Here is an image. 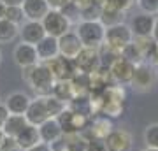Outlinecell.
<instances>
[{"label":"cell","instance_id":"1","mask_svg":"<svg viewBox=\"0 0 158 151\" xmlns=\"http://www.w3.org/2000/svg\"><path fill=\"white\" fill-rule=\"evenodd\" d=\"M76 34L85 48H100L106 40V27L100 21H79L76 25Z\"/></svg>","mask_w":158,"mask_h":151},{"label":"cell","instance_id":"2","mask_svg":"<svg viewBox=\"0 0 158 151\" xmlns=\"http://www.w3.org/2000/svg\"><path fill=\"white\" fill-rule=\"evenodd\" d=\"M27 83L30 84L32 90H35L39 95L44 97V95H51V90H53V86L56 83V79L51 74L49 67L46 63H37L30 70L28 78H27Z\"/></svg>","mask_w":158,"mask_h":151},{"label":"cell","instance_id":"3","mask_svg":"<svg viewBox=\"0 0 158 151\" xmlns=\"http://www.w3.org/2000/svg\"><path fill=\"white\" fill-rule=\"evenodd\" d=\"M156 81H158L156 67H153L151 63L148 62H142L139 65H135V72H134V78L130 81V86L139 93H148L156 86Z\"/></svg>","mask_w":158,"mask_h":151},{"label":"cell","instance_id":"4","mask_svg":"<svg viewBox=\"0 0 158 151\" xmlns=\"http://www.w3.org/2000/svg\"><path fill=\"white\" fill-rule=\"evenodd\" d=\"M132 40H134V34L130 30V25H127V23H119V25L106 28V40H104V44L107 48H111L113 51L119 53V55H121V51Z\"/></svg>","mask_w":158,"mask_h":151},{"label":"cell","instance_id":"5","mask_svg":"<svg viewBox=\"0 0 158 151\" xmlns=\"http://www.w3.org/2000/svg\"><path fill=\"white\" fill-rule=\"evenodd\" d=\"M42 27L46 30V35H51L55 39H60L62 35H65L67 32L72 30V23L62 11H53L49 9V12L42 18Z\"/></svg>","mask_w":158,"mask_h":151},{"label":"cell","instance_id":"6","mask_svg":"<svg viewBox=\"0 0 158 151\" xmlns=\"http://www.w3.org/2000/svg\"><path fill=\"white\" fill-rule=\"evenodd\" d=\"M74 63H76L77 72L91 76L102 67V58L97 48H83L79 51V55L74 58Z\"/></svg>","mask_w":158,"mask_h":151},{"label":"cell","instance_id":"7","mask_svg":"<svg viewBox=\"0 0 158 151\" xmlns=\"http://www.w3.org/2000/svg\"><path fill=\"white\" fill-rule=\"evenodd\" d=\"M109 72H111L114 84L130 86V81L134 78V72H135V65L128 60H125L123 56H119L109 65Z\"/></svg>","mask_w":158,"mask_h":151},{"label":"cell","instance_id":"8","mask_svg":"<svg viewBox=\"0 0 158 151\" xmlns=\"http://www.w3.org/2000/svg\"><path fill=\"white\" fill-rule=\"evenodd\" d=\"M49 67L51 74L55 76L56 81H70V79L77 74V69H76V63L70 58H65V56L58 55L56 58H53L51 62L46 63Z\"/></svg>","mask_w":158,"mask_h":151},{"label":"cell","instance_id":"9","mask_svg":"<svg viewBox=\"0 0 158 151\" xmlns=\"http://www.w3.org/2000/svg\"><path fill=\"white\" fill-rule=\"evenodd\" d=\"M113 130H114V127H113L111 118L104 116V114H95V116H91L90 125H88V128H86L83 134H85L88 139L104 141Z\"/></svg>","mask_w":158,"mask_h":151},{"label":"cell","instance_id":"10","mask_svg":"<svg viewBox=\"0 0 158 151\" xmlns=\"http://www.w3.org/2000/svg\"><path fill=\"white\" fill-rule=\"evenodd\" d=\"M25 118H27V121H28L30 125H34V127H40L44 121L49 120L51 116H49V112H48V107H46L44 97L39 95V97H35V99H32L28 109L25 112Z\"/></svg>","mask_w":158,"mask_h":151},{"label":"cell","instance_id":"11","mask_svg":"<svg viewBox=\"0 0 158 151\" xmlns=\"http://www.w3.org/2000/svg\"><path fill=\"white\" fill-rule=\"evenodd\" d=\"M44 37H46V30L40 21H30V19H27L23 25H19V39L25 44L37 46Z\"/></svg>","mask_w":158,"mask_h":151},{"label":"cell","instance_id":"12","mask_svg":"<svg viewBox=\"0 0 158 151\" xmlns=\"http://www.w3.org/2000/svg\"><path fill=\"white\" fill-rule=\"evenodd\" d=\"M132 135L123 128H114L111 134L104 139L107 151H130L132 149Z\"/></svg>","mask_w":158,"mask_h":151},{"label":"cell","instance_id":"13","mask_svg":"<svg viewBox=\"0 0 158 151\" xmlns=\"http://www.w3.org/2000/svg\"><path fill=\"white\" fill-rule=\"evenodd\" d=\"M83 48H85V46H83V42L79 39V35L76 34V30H70V32H67L65 35H62V37L58 39L60 55L65 56V58H70V60H74Z\"/></svg>","mask_w":158,"mask_h":151},{"label":"cell","instance_id":"14","mask_svg":"<svg viewBox=\"0 0 158 151\" xmlns=\"http://www.w3.org/2000/svg\"><path fill=\"white\" fill-rule=\"evenodd\" d=\"M155 19L156 18L153 16V14H146V12L135 14L130 19V30H132L134 37H151Z\"/></svg>","mask_w":158,"mask_h":151},{"label":"cell","instance_id":"15","mask_svg":"<svg viewBox=\"0 0 158 151\" xmlns=\"http://www.w3.org/2000/svg\"><path fill=\"white\" fill-rule=\"evenodd\" d=\"M12 56H14L16 65H19L21 69L34 67V65L40 63L39 62V56H37V49H35V46L25 44V42H21V44H18L16 48H14Z\"/></svg>","mask_w":158,"mask_h":151},{"label":"cell","instance_id":"16","mask_svg":"<svg viewBox=\"0 0 158 151\" xmlns=\"http://www.w3.org/2000/svg\"><path fill=\"white\" fill-rule=\"evenodd\" d=\"M35 49H37V56H39L40 63H48V62H51L53 58H56V56L60 55L58 39L51 37V35H46L44 39L35 46Z\"/></svg>","mask_w":158,"mask_h":151},{"label":"cell","instance_id":"17","mask_svg":"<svg viewBox=\"0 0 158 151\" xmlns=\"http://www.w3.org/2000/svg\"><path fill=\"white\" fill-rule=\"evenodd\" d=\"M39 135H40V142L53 144L55 141L63 137V130H62V127H60L56 118H49L48 121H44L39 127Z\"/></svg>","mask_w":158,"mask_h":151},{"label":"cell","instance_id":"18","mask_svg":"<svg viewBox=\"0 0 158 151\" xmlns=\"http://www.w3.org/2000/svg\"><path fill=\"white\" fill-rule=\"evenodd\" d=\"M30 102H32V99H30L27 93H23V91H14L11 95H7L4 104H6L9 114H21V116H25V112L28 109Z\"/></svg>","mask_w":158,"mask_h":151},{"label":"cell","instance_id":"19","mask_svg":"<svg viewBox=\"0 0 158 151\" xmlns=\"http://www.w3.org/2000/svg\"><path fill=\"white\" fill-rule=\"evenodd\" d=\"M21 7L25 18L30 21H42V18L49 12V6L46 0H25Z\"/></svg>","mask_w":158,"mask_h":151},{"label":"cell","instance_id":"20","mask_svg":"<svg viewBox=\"0 0 158 151\" xmlns=\"http://www.w3.org/2000/svg\"><path fill=\"white\" fill-rule=\"evenodd\" d=\"M16 142L19 146V151H27L30 148H34L40 142V135H39V127L34 125H27L25 128L16 135Z\"/></svg>","mask_w":158,"mask_h":151},{"label":"cell","instance_id":"21","mask_svg":"<svg viewBox=\"0 0 158 151\" xmlns=\"http://www.w3.org/2000/svg\"><path fill=\"white\" fill-rule=\"evenodd\" d=\"M27 125H28V121H27L25 116H21V114H9V118L6 120L2 130H4V134H6L7 137H14V139H16V135L19 134Z\"/></svg>","mask_w":158,"mask_h":151},{"label":"cell","instance_id":"22","mask_svg":"<svg viewBox=\"0 0 158 151\" xmlns=\"http://www.w3.org/2000/svg\"><path fill=\"white\" fill-rule=\"evenodd\" d=\"M123 112H125V102L111 99V97H107L104 93V106H102L100 114H104V116H107L113 120V118H119Z\"/></svg>","mask_w":158,"mask_h":151},{"label":"cell","instance_id":"23","mask_svg":"<svg viewBox=\"0 0 158 151\" xmlns=\"http://www.w3.org/2000/svg\"><path fill=\"white\" fill-rule=\"evenodd\" d=\"M19 37V27L9 19H0V44H7Z\"/></svg>","mask_w":158,"mask_h":151},{"label":"cell","instance_id":"24","mask_svg":"<svg viewBox=\"0 0 158 151\" xmlns=\"http://www.w3.org/2000/svg\"><path fill=\"white\" fill-rule=\"evenodd\" d=\"M51 95H55L56 99L63 100L65 104L74 99V88H72V83L70 81H56L53 90H51Z\"/></svg>","mask_w":158,"mask_h":151},{"label":"cell","instance_id":"25","mask_svg":"<svg viewBox=\"0 0 158 151\" xmlns=\"http://www.w3.org/2000/svg\"><path fill=\"white\" fill-rule=\"evenodd\" d=\"M123 14H125V12L116 11V9H113V7H106V6H102L100 23H102V25H104L106 28L114 27V25H119V23H123Z\"/></svg>","mask_w":158,"mask_h":151},{"label":"cell","instance_id":"26","mask_svg":"<svg viewBox=\"0 0 158 151\" xmlns=\"http://www.w3.org/2000/svg\"><path fill=\"white\" fill-rule=\"evenodd\" d=\"M67 139V149L65 151H88L90 141L85 134H72V135H65Z\"/></svg>","mask_w":158,"mask_h":151},{"label":"cell","instance_id":"27","mask_svg":"<svg viewBox=\"0 0 158 151\" xmlns=\"http://www.w3.org/2000/svg\"><path fill=\"white\" fill-rule=\"evenodd\" d=\"M44 100H46V107H48V112H49L51 118H58L67 107L65 102L56 99L55 95H44Z\"/></svg>","mask_w":158,"mask_h":151},{"label":"cell","instance_id":"28","mask_svg":"<svg viewBox=\"0 0 158 151\" xmlns=\"http://www.w3.org/2000/svg\"><path fill=\"white\" fill-rule=\"evenodd\" d=\"M121 56H123L125 60H128V62H132L134 65H139V63H142V62H146L144 60V55L141 53V49L135 46V42L132 40L127 48H125L123 51H121Z\"/></svg>","mask_w":158,"mask_h":151},{"label":"cell","instance_id":"29","mask_svg":"<svg viewBox=\"0 0 158 151\" xmlns=\"http://www.w3.org/2000/svg\"><path fill=\"white\" fill-rule=\"evenodd\" d=\"M142 141H144L146 148L158 149V123H149L146 128H144Z\"/></svg>","mask_w":158,"mask_h":151},{"label":"cell","instance_id":"30","mask_svg":"<svg viewBox=\"0 0 158 151\" xmlns=\"http://www.w3.org/2000/svg\"><path fill=\"white\" fill-rule=\"evenodd\" d=\"M98 6H106V7H113L116 11H121V12H127L130 7L134 6L135 0H95Z\"/></svg>","mask_w":158,"mask_h":151},{"label":"cell","instance_id":"31","mask_svg":"<svg viewBox=\"0 0 158 151\" xmlns=\"http://www.w3.org/2000/svg\"><path fill=\"white\" fill-rule=\"evenodd\" d=\"M6 19L12 21L14 25H23V23L27 21V18H25V12H23V7H7L6 9Z\"/></svg>","mask_w":158,"mask_h":151},{"label":"cell","instance_id":"32","mask_svg":"<svg viewBox=\"0 0 158 151\" xmlns=\"http://www.w3.org/2000/svg\"><path fill=\"white\" fill-rule=\"evenodd\" d=\"M135 2H137V7L142 12L153 14V16L158 14V0H135Z\"/></svg>","mask_w":158,"mask_h":151},{"label":"cell","instance_id":"33","mask_svg":"<svg viewBox=\"0 0 158 151\" xmlns=\"http://www.w3.org/2000/svg\"><path fill=\"white\" fill-rule=\"evenodd\" d=\"M0 149L2 151H19V146H18L14 137H7L6 135V139H4V142L0 146Z\"/></svg>","mask_w":158,"mask_h":151},{"label":"cell","instance_id":"34","mask_svg":"<svg viewBox=\"0 0 158 151\" xmlns=\"http://www.w3.org/2000/svg\"><path fill=\"white\" fill-rule=\"evenodd\" d=\"M46 2H48L49 9H53V11H62V9H65L72 0H46Z\"/></svg>","mask_w":158,"mask_h":151},{"label":"cell","instance_id":"35","mask_svg":"<svg viewBox=\"0 0 158 151\" xmlns=\"http://www.w3.org/2000/svg\"><path fill=\"white\" fill-rule=\"evenodd\" d=\"M72 4L77 7L81 12H83V11H86V9H90L91 6H95L97 2H95V0H72Z\"/></svg>","mask_w":158,"mask_h":151},{"label":"cell","instance_id":"36","mask_svg":"<svg viewBox=\"0 0 158 151\" xmlns=\"http://www.w3.org/2000/svg\"><path fill=\"white\" fill-rule=\"evenodd\" d=\"M7 118H9V111H7L6 104H2V102H0V128L4 127V123H6Z\"/></svg>","mask_w":158,"mask_h":151},{"label":"cell","instance_id":"37","mask_svg":"<svg viewBox=\"0 0 158 151\" xmlns=\"http://www.w3.org/2000/svg\"><path fill=\"white\" fill-rule=\"evenodd\" d=\"M27 151H51V146L44 144V142H39L37 146H34V148H30V149H27Z\"/></svg>","mask_w":158,"mask_h":151},{"label":"cell","instance_id":"38","mask_svg":"<svg viewBox=\"0 0 158 151\" xmlns=\"http://www.w3.org/2000/svg\"><path fill=\"white\" fill-rule=\"evenodd\" d=\"M2 2L6 4V7H21L25 0H2Z\"/></svg>","mask_w":158,"mask_h":151},{"label":"cell","instance_id":"39","mask_svg":"<svg viewBox=\"0 0 158 151\" xmlns=\"http://www.w3.org/2000/svg\"><path fill=\"white\" fill-rule=\"evenodd\" d=\"M151 39L155 42H158V18L155 19V27H153V34H151Z\"/></svg>","mask_w":158,"mask_h":151},{"label":"cell","instance_id":"40","mask_svg":"<svg viewBox=\"0 0 158 151\" xmlns=\"http://www.w3.org/2000/svg\"><path fill=\"white\" fill-rule=\"evenodd\" d=\"M6 9H7L6 4L0 0V19H4V18H6Z\"/></svg>","mask_w":158,"mask_h":151},{"label":"cell","instance_id":"41","mask_svg":"<svg viewBox=\"0 0 158 151\" xmlns=\"http://www.w3.org/2000/svg\"><path fill=\"white\" fill-rule=\"evenodd\" d=\"M4 139H6V134H4V130L0 128V146H2V142H4Z\"/></svg>","mask_w":158,"mask_h":151},{"label":"cell","instance_id":"42","mask_svg":"<svg viewBox=\"0 0 158 151\" xmlns=\"http://www.w3.org/2000/svg\"><path fill=\"white\" fill-rule=\"evenodd\" d=\"M142 151H158V149H151V148H144Z\"/></svg>","mask_w":158,"mask_h":151},{"label":"cell","instance_id":"43","mask_svg":"<svg viewBox=\"0 0 158 151\" xmlns=\"http://www.w3.org/2000/svg\"><path fill=\"white\" fill-rule=\"evenodd\" d=\"M0 65H2V53H0Z\"/></svg>","mask_w":158,"mask_h":151},{"label":"cell","instance_id":"44","mask_svg":"<svg viewBox=\"0 0 158 151\" xmlns=\"http://www.w3.org/2000/svg\"><path fill=\"white\" fill-rule=\"evenodd\" d=\"M0 151H2V149H0Z\"/></svg>","mask_w":158,"mask_h":151},{"label":"cell","instance_id":"45","mask_svg":"<svg viewBox=\"0 0 158 151\" xmlns=\"http://www.w3.org/2000/svg\"><path fill=\"white\" fill-rule=\"evenodd\" d=\"M156 16H158V14H156Z\"/></svg>","mask_w":158,"mask_h":151}]
</instances>
